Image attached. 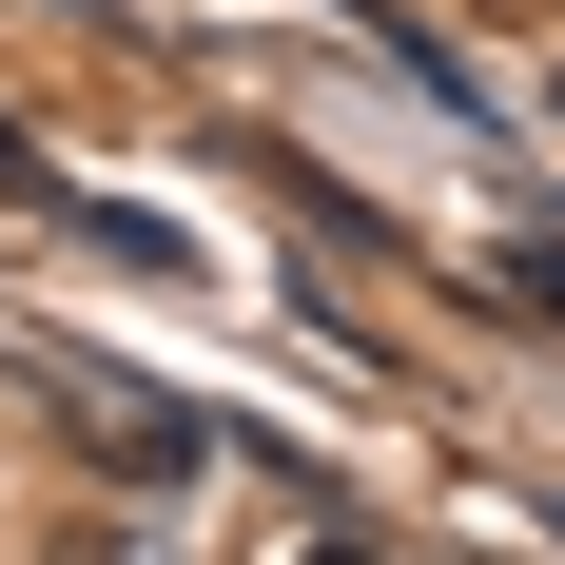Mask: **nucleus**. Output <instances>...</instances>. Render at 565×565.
Returning <instances> with one entry per match:
<instances>
[{"label":"nucleus","instance_id":"nucleus-1","mask_svg":"<svg viewBox=\"0 0 565 565\" xmlns=\"http://www.w3.org/2000/svg\"><path fill=\"white\" fill-rule=\"evenodd\" d=\"M0 195H20V137H0Z\"/></svg>","mask_w":565,"mask_h":565},{"label":"nucleus","instance_id":"nucleus-2","mask_svg":"<svg viewBox=\"0 0 565 565\" xmlns=\"http://www.w3.org/2000/svg\"><path fill=\"white\" fill-rule=\"evenodd\" d=\"M312 565H351V546H312Z\"/></svg>","mask_w":565,"mask_h":565}]
</instances>
